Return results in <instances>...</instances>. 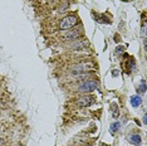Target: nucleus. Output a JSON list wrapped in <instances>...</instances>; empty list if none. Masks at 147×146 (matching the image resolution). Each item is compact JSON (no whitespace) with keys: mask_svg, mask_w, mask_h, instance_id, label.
<instances>
[{"mask_svg":"<svg viewBox=\"0 0 147 146\" xmlns=\"http://www.w3.org/2000/svg\"><path fill=\"white\" fill-rule=\"evenodd\" d=\"M119 127H121L119 122H113V124L111 125V127H109V130H111L112 134H115L116 131H118V130H119Z\"/></svg>","mask_w":147,"mask_h":146,"instance_id":"1a4fd4ad","label":"nucleus"},{"mask_svg":"<svg viewBox=\"0 0 147 146\" xmlns=\"http://www.w3.org/2000/svg\"><path fill=\"white\" fill-rule=\"evenodd\" d=\"M79 23L78 18L76 15H67L59 23V29L61 30H69V29L74 28V26Z\"/></svg>","mask_w":147,"mask_h":146,"instance_id":"f257e3e1","label":"nucleus"},{"mask_svg":"<svg viewBox=\"0 0 147 146\" xmlns=\"http://www.w3.org/2000/svg\"><path fill=\"white\" fill-rule=\"evenodd\" d=\"M141 103H142L141 96L135 95V96H132V97H131V105H132V107H140Z\"/></svg>","mask_w":147,"mask_h":146,"instance_id":"423d86ee","label":"nucleus"},{"mask_svg":"<svg viewBox=\"0 0 147 146\" xmlns=\"http://www.w3.org/2000/svg\"><path fill=\"white\" fill-rule=\"evenodd\" d=\"M123 51H125V48H123V47H118V48L116 49L117 54H122V52H123Z\"/></svg>","mask_w":147,"mask_h":146,"instance_id":"ddd939ff","label":"nucleus"},{"mask_svg":"<svg viewBox=\"0 0 147 146\" xmlns=\"http://www.w3.org/2000/svg\"><path fill=\"white\" fill-rule=\"evenodd\" d=\"M138 92H141V93H145L146 92V82L143 81H141V83H140V88H138Z\"/></svg>","mask_w":147,"mask_h":146,"instance_id":"9b49d317","label":"nucleus"},{"mask_svg":"<svg viewBox=\"0 0 147 146\" xmlns=\"http://www.w3.org/2000/svg\"><path fill=\"white\" fill-rule=\"evenodd\" d=\"M128 140L132 145H140L141 144V136H140L138 134H132V135H129Z\"/></svg>","mask_w":147,"mask_h":146,"instance_id":"6e6552de","label":"nucleus"},{"mask_svg":"<svg viewBox=\"0 0 147 146\" xmlns=\"http://www.w3.org/2000/svg\"><path fill=\"white\" fill-rule=\"evenodd\" d=\"M93 68V63L92 62H81V63H77L72 67V72L74 74H82V73L88 72L89 69Z\"/></svg>","mask_w":147,"mask_h":146,"instance_id":"f03ea898","label":"nucleus"},{"mask_svg":"<svg viewBox=\"0 0 147 146\" xmlns=\"http://www.w3.org/2000/svg\"><path fill=\"white\" fill-rule=\"evenodd\" d=\"M94 102H96V98L93 97L92 95H84L77 99V105H78L79 107H88V106L94 103Z\"/></svg>","mask_w":147,"mask_h":146,"instance_id":"39448f33","label":"nucleus"},{"mask_svg":"<svg viewBox=\"0 0 147 146\" xmlns=\"http://www.w3.org/2000/svg\"><path fill=\"white\" fill-rule=\"evenodd\" d=\"M81 35H82V26L76 25L74 28L67 30V33L64 34V39L65 41H76V39H78Z\"/></svg>","mask_w":147,"mask_h":146,"instance_id":"20e7f679","label":"nucleus"},{"mask_svg":"<svg viewBox=\"0 0 147 146\" xmlns=\"http://www.w3.org/2000/svg\"><path fill=\"white\" fill-rule=\"evenodd\" d=\"M97 87H98V82L97 81H84L78 87V91L83 92V93H91L94 89H97Z\"/></svg>","mask_w":147,"mask_h":146,"instance_id":"7ed1b4c3","label":"nucleus"},{"mask_svg":"<svg viewBox=\"0 0 147 146\" xmlns=\"http://www.w3.org/2000/svg\"><path fill=\"white\" fill-rule=\"evenodd\" d=\"M118 76V71H113V77H117Z\"/></svg>","mask_w":147,"mask_h":146,"instance_id":"4468645a","label":"nucleus"},{"mask_svg":"<svg viewBox=\"0 0 147 146\" xmlns=\"http://www.w3.org/2000/svg\"><path fill=\"white\" fill-rule=\"evenodd\" d=\"M68 8H69V4H68V3H64V4H63V6H62V8L59 9V11H61V14H63V13H64V10H65V9H68Z\"/></svg>","mask_w":147,"mask_h":146,"instance_id":"f8f14e48","label":"nucleus"},{"mask_svg":"<svg viewBox=\"0 0 147 146\" xmlns=\"http://www.w3.org/2000/svg\"><path fill=\"white\" fill-rule=\"evenodd\" d=\"M89 45V42L88 41H81V42H77L73 44V48L74 49H78V51H81V49H86L87 47Z\"/></svg>","mask_w":147,"mask_h":146,"instance_id":"0eeeda50","label":"nucleus"},{"mask_svg":"<svg viewBox=\"0 0 147 146\" xmlns=\"http://www.w3.org/2000/svg\"><path fill=\"white\" fill-rule=\"evenodd\" d=\"M112 111H113V117H118V115H119V110H118V107H117V105H116V103H113V105H112Z\"/></svg>","mask_w":147,"mask_h":146,"instance_id":"9d476101","label":"nucleus"}]
</instances>
